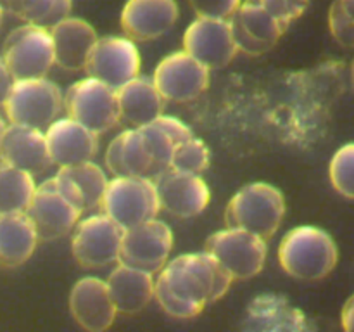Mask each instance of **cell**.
<instances>
[{"label":"cell","instance_id":"1","mask_svg":"<svg viewBox=\"0 0 354 332\" xmlns=\"http://www.w3.org/2000/svg\"><path fill=\"white\" fill-rule=\"evenodd\" d=\"M232 277L204 249L166 263L156 279V299L173 318H194L227 294Z\"/></svg>","mask_w":354,"mask_h":332},{"label":"cell","instance_id":"2","mask_svg":"<svg viewBox=\"0 0 354 332\" xmlns=\"http://www.w3.org/2000/svg\"><path fill=\"white\" fill-rule=\"evenodd\" d=\"M85 211L83 196L76 183L59 169L52 178L37 185L26 213L33 220L40 239L52 241L75 230Z\"/></svg>","mask_w":354,"mask_h":332},{"label":"cell","instance_id":"3","mask_svg":"<svg viewBox=\"0 0 354 332\" xmlns=\"http://www.w3.org/2000/svg\"><path fill=\"white\" fill-rule=\"evenodd\" d=\"M337 246L330 234L313 225L296 227L283 235L279 261L297 280H320L337 265Z\"/></svg>","mask_w":354,"mask_h":332},{"label":"cell","instance_id":"4","mask_svg":"<svg viewBox=\"0 0 354 332\" xmlns=\"http://www.w3.org/2000/svg\"><path fill=\"white\" fill-rule=\"evenodd\" d=\"M286 214V201L275 185L254 182L242 187L228 203L225 211L227 227L244 228L263 239H270Z\"/></svg>","mask_w":354,"mask_h":332},{"label":"cell","instance_id":"5","mask_svg":"<svg viewBox=\"0 0 354 332\" xmlns=\"http://www.w3.org/2000/svg\"><path fill=\"white\" fill-rule=\"evenodd\" d=\"M159 203L156 182L151 176H114L109 180L102 211L109 214L116 223L127 228L137 227L145 221L158 218Z\"/></svg>","mask_w":354,"mask_h":332},{"label":"cell","instance_id":"6","mask_svg":"<svg viewBox=\"0 0 354 332\" xmlns=\"http://www.w3.org/2000/svg\"><path fill=\"white\" fill-rule=\"evenodd\" d=\"M3 107L9 123L47 130L64 107V95L45 76L16 80Z\"/></svg>","mask_w":354,"mask_h":332},{"label":"cell","instance_id":"7","mask_svg":"<svg viewBox=\"0 0 354 332\" xmlns=\"http://www.w3.org/2000/svg\"><path fill=\"white\" fill-rule=\"evenodd\" d=\"M2 59L16 80L44 78L55 64V48L48 28L26 23L10 31Z\"/></svg>","mask_w":354,"mask_h":332},{"label":"cell","instance_id":"8","mask_svg":"<svg viewBox=\"0 0 354 332\" xmlns=\"http://www.w3.org/2000/svg\"><path fill=\"white\" fill-rule=\"evenodd\" d=\"M64 109L69 118L95 131L106 133L121 120L118 90L100 80L86 76L73 83L64 93Z\"/></svg>","mask_w":354,"mask_h":332},{"label":"cell","instance_id":"9","mask_svg":"<svg viewBox=\"0 0 354 332\" xmlns=\"http://www.w3.org/2000/svg\"><path fill=\"white\" fill-rule=\"evenodd\" d=\"M206 251L223 266L234 280L258 275L266 261V239L244 228L227 227L206 241Z\"/></svg>","mask_w":354,"mask_h":332},{"label":"cell","instance_id":"10","mask_svg":"<svg viewBox=\"0 0 354 332\" xmlns=\"http://www.w3.org/2000/svg\"><path fill=\"white\" fill-rule=\"evenodd\" d=\"M124 228L109 214H90L78 221L73 232L71 249L76 261L85 268H104L120 263Z\"/></svg>","mask_w":354,"mask_h":332},{"label":"cell","instance_id":"11","mask_svg":"<svg viewBox=\"0 0 354 332\" xmlns=\"http://www.w3.org/2000/svg\"><path fill=\"white\" fill-rule=\"evenodd\" d=\"M140 52L130 37H102L95 42L83 71L113 89L140 75Z\"/></svg>","mask_w":354,"mask_h":332},{"label":"cell","instance_id":"12","mask_svg":"<svg viewBox=\"0 0 354 332\" xmlns=\"http://www.w3.org/2000/svg\"><path fill=\"white\" fill-rule=\"evenodd\" d=\"M183 50L209 69L227 66L239 52L232 19L197 16L183 33Z\"/></svg>","mask_w":354,"mask_h":332},{"label":"cell","instance_id":"13","mask_svg":"<svg viewBox=\"0 0 354 332\" xmlns=\"http://www.w3.org/2000/svg\"><path fill=\"white\" fill-rule=\"evenodd\" d=\"M173 249V232L165 221L152 218L124 230L120 263L159 273Z\"/></svg>","mask_w":354,"mask_h":332},{"label":"cell","instance_id":"14","mask_svg":"<svg viewBox=\"0 0 354 332\" xmlns=\"http://www.w3.org/2000/svg\"><path fill=\"white\" fill-rule=\"evenodd\" d=\"M152 80L166 100L189 102L207 89L209 68L187 50L173 52L156 66Z\"/></svg>","mask_w":354,"mask_h":332},{"label":"cell","instance_id":"15","mask_svg":"<svg viewBox=\"0 0 354 332\" xmlns=\"http://www.w3.org/2000/svg\"><path fill=\"white\" fill-rule=\"evenodd\" d=\"M232 24L239 52L249 55L268 52L287 30L286 24L277 19L261 0H242L237 14L232 17Z\"/></svg>","mask_w":354,"mask_h":332},{"label":"cell","instance_id":"16","mask_svg":"<svg viewBox=\"0 0 354 332\" xmlns=\"http://www.w3.org/2000/svg\"><path fill=\"white\" fill-rule=\"evenodd\" d=\"M161 210L173 216L192 218L203 213L211 199V192L203 176L196 173L166 168L154 176Z\"/></svg>","mask_w":354,"mask_h":332},{"label":"cell","instance_id":"17","mask_svg":"<svg viewBox=\"0 0 354 332\" xmlns=\"http://www.w3.org/2000/svg\"><path fill=\"white\" fill-rule=\"evenodd\" d=\"M69 310L76 324L90 332L107 331L118 313L107 280L99 277H83L75 284L69 294Z\"/></svg>","mask_w":354,"mask_h":332},{"label":"cell","instance_id":"18","mask_svg":"<svg viewBox=\"0 0 354 332\" xmlns=\"http://www.w3.org/2000/svg\"><path fill=\"white\" fill-rule=\"evenodd\" d=\"M45 137L52 165L59 168L92 161L99 149V135L69 116L57 118L45 130Z\"/></svg>","mask_w":354,"mask_h":332},{"label":"cell","instance_id":"19","mask_svg":"<svg viewBox=\"0 0 354 332\" xmlns=\"http://www.w3.org/2000/svg\"><path fill=\"white\" fill-rule=\"evenodd\" d=\"M178 14L176 0H128L121 10V26L131 40H154L175 26Z\"/></svg>","mask_w":354,"mask_h":332},{"label":"cell","instance_id":"20","mask_svg":"<svg viewBox=\"0 0 354 332\" xmlns=\"http://www.w3.org/2000/svg\"><path fill=\"white\" fill-rule=\"evenodd\" d=\"M0 158L31 175L45 172L52 165L45 130L26 124H7L0 142Z\"/></svg>","mask_w":354,"mask_h":332},{"label":"cell","instance_id":"21","mask_svg":"<svg viewBox=\"0 0 354 332\" xmlns=\"http://www.w3.org/2000/svg\"><path fill=\"white\" fill-rule=\"evenodd\" d=\"M245 331L254 332H304L311 325L306 315L280 294H261L248 306Z\"/></svg>","mask_w":354,"mask_h":332},{"label":"cell","instance_id":"22","mask_svg":"<svg viewBox=\"0 0 354 332\" xmlns=\"http://www.w3.org/2000/svg\"><path fill=\"white\" fill-rule=\"evenodd\" d=\"M55 48V64L66 71L85 69L93 45L99 40L92 24L82 17L68 16L50 28Z\"/></svg>","mask_w":354,"mask_h":332},{"label":"cell","instance_id":"23","mask_svg":"<svg viewBox=\"0 0 354 332\" xmlns=\"http://www.w3.org/2000/svg\"><path fill=\"white\" fill-rule=\"evenodd\" d=\"M106 166L114 176H158L151 154L145 147L140 128L121 131L113 138L106 151Z\"/></svg>","mask_w":354,"mask_h":332},{"label":"cell","instance_id":"24","mask_svg":"<svg viewBox=\"0 0 354 332\" xmlns=\"http://www.w3.org/2000/svg\"><path fill=\"white\" fill-rule=\"evenodd\" d=\"M111 296L121 313H138L156 296L154 273L120 263L107 279Z\"/></svg>","mask_w":354,"mask_h":332},{"label":"cell","instance_id":"25","mask_svg":"<svg viewBox=\"0 0 354 332\" xmlns=\"http://www.w3.org/2000/svg\"><path fill=\"white\" fill-rule=\"evenodd\" d=\"M40 239L26 211L0 214V266H19L33 255Z\"/></svg>","mask_w":354,"mask_h":332},{"label":"cell","instance_id":"26","mask_svg":"<svg viewBox=\"0 0 354 332\" xmlns=\"http://www.w3.org/2000/svg\"><path fill=\"white\" fill-rule=\"evenodd\" d=\"M118 99H120L121 118L135 127H142L158 120L165 111L166 102L154 80L140 75L118 89Z\"/></svg>","mask_w":354,"mask_h":332},{"label":"cell","instance_id":"27","mask_svg":"<svg viewBox=\"0 0 354 332\" xmlns=\"http://www.w3.org/2000/svg\"><path fill=\"white\" fill-rule=\"evenodd\" d=\"M33 176L30 172L0 163V214L28 211L37 190Z\"/></svg>","mask_w":354,"mask_h":332},{"label":"cell","instance_id":"28","mask_svg":"<svg viewBox=\"0 0 354 332\" xmlns=\"http://www.w3.org/2000/svg\"><path fill=\"white\" fill-rule=\"evenodd\" d=\"M6 12L50 30L71 12V0H0Z\"/></svg>","mask_w":354,"mask_h":332},{"label":"cell","instance_id":"29","mask_svg":"<svg viewBox=\"0 0 354 332\" xmlns=\"http://www.w3.org/2000/svg\"><path fill=\"white\" fill-rule=\"evenodd\" d=\"M59 169L76 183V187H78L83 196L85 211L102 208L104 196H106L107 185H109V178H107L106 172L99 165H95L93 161H85L80 163V165L66 166V168Z\"/></svg>","mask_w":354,"mask_h":332},{"label":"cell","instance_id":"30","mask_svg":"<svg viewBox=\"0 0 354 332\" xmlns=\"http://www.w3.org/2000/svg\"><path fill=\"white\" fill-rule=\"evenodd\" d=\"M207 166H209V149L201 138H196L192 135L182 144L176 145L169 168L201 175L203 172H206Z\"/></svg>","mask_w":354,"mask_h":332},{"label":"cell","instance_id":"31","mask_svg":"<svg viewBox=\"0 0 354 332\" xmlns=\"http://www.w3.org/2000/svg\"><path fill=\"white\" fill-rule=\"evenodd\" d=\"M332 187L342 197L354 199V142L339 149L328 166Z\"/></svg>","mask_w":354,"mask_h":332},{"label":"cell","instance_id":"32","mask_svg":"<svg viewBox=\"0 0 354 332\" xmlns=\"http://www.w3.org/2000/svg\"><path fill=\"white\" fill-rule=\"evenodd\" d=\"M328 26L339 44L344 47H354V19L349 17L339 0H335L328 10Z\"/></svg>","mask_w":354,"mask_h":332},{"label":"cell","instance_id":"33","mask_svg":"<svg viewBox=\"0 0 354 332\" xmlns=\"http://www.w3.org/2000/svg\"><path fill=\"white\" fill-rule=\"evenodd\" d=\"M189 3L201 17L232 19L237 14L242 0H189Z\"/></svg>","mask_w":354,"mask_h":332},{"label":"cell","instance_id":"34","mask_svg":"<svg viewBox=\"0 0 354 332\" xmlns=\"http://www.w3.org/2000/svg\"><path fill=\"white\" fill-rule=\"evenodd\" d=\"M261 2L277 19L289 28V24L306 10L310 0H261Z\"/></svg>","mask_w":354,"mask_h":332},{"label":"cell","instance_id":"35","mask_svg":"<svg viewBox=\"0 0 354 332\" xmlns=\"http://www.w3.org/2000/svg\"><path fill=\"white\" fill-rule=\"evenodd\" d=\"M14 82H16V78L12 76L10 69L7 68L6 61L0 57V107L6 104L7 97H9L10 90L14 86Z\"/></svg>","mask_w":354,"mask_h":332},{"label":"cell","instance_id":"36","mask_svg":"<svg viewBox=\"0 0 354 332\" xmlns=\"http://www.w3.org/2000/svg\"><path fill=\"white\" fill-rule=\"evenodd\" d=\"M341 322L344 331L348 332H354V294L346 301L344 308H342V315H341Z\"/></svg>","mask_w":354,"mask_h":332},{"label":"cell","instance_id":"37","mask_svg":"<svg viewBox=\"0 0 354 332\" xmlns=\"http://www.w3.org/2000/svg\"><path fill=\"white\" fill-rule=\"evenodd\" d=\"M339 2L342 3V7H344L346 12L349 14V17L354 19V0H339Z\"/></svg>","mask_w":354,"mask_h":332},{"label":"cell","instance_id":"38","mask_svg":"<svg viewBox=\"0 0 354 332\" xmlns=\"http://www.w3.org/2000/svg\"><path fill=\"white\" fill-rule=\"evenodd\" d=\"M6 121L2 120V118H0V142H2V135H3V131H6ZM0 163H2V158H0Z\"/></svg>","mask_w":354,"mask_h":332},{"label":"cell","instance_id":"39","mask_svg":"<svg viewBox=\"0 0 354 332\" xmlns=\"http://www.w3.org/2000/svg\"><path fill=\"white\" fill-rule=\"evenodd\" d=\"M3 14H6V9L2 7V3H0V26H2V21H3Z\"/></svg>","mask_w":354,"mask_h":332},{"label":"cell","instance_id":"40","mask_svg":"<svg viewBox=\"0 0 354 332\" xmlns=\"http://www.w3.org/2000/svg\"><path fill=\"white\" fill-rule=\"evenodd\" d=\"M351 82H353V86H354V61H353V66H351Z\"/></svg>","mask_w":354,"mask_h":332}]
</instances>
